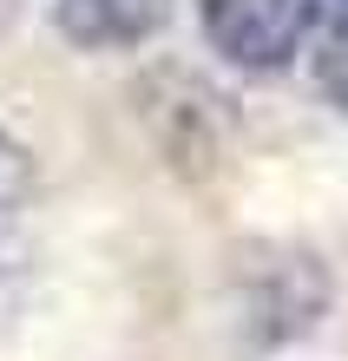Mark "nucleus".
<instances>
[{
    "mask_svg": "<svg viewBox=\"0 0 348 361\" xmlns=\"http://www.w3.org/2000/svg\"><path fill=\"white\" fill-rule=\"evenodd\" d=\"M27 190H33V158L13 132H0V217H13L27 204Z\"/></svg>",
    "mask_w": 348,
    "mask_h": 361,
    "instance_id": "20e7f679",
    "label": "nucleus"
},
{
    "mask_svg": "<svg viewBox=\"0 0 348 361\" xmlns=\"http://www.w3.org/2000/svg\"><path fill=\"white\" fill-rule=\"evenodd\" d=\"M316 86L329 92V105H342V112H348V13L316 39Z\"/></svg>",
    "mask_w": 348,
    "mask_h": 361,
    "instance_id": "7ed1b4c3",
    "label": "nucleus"
},
{
    "mask_svg": "<svg viewBox=\"0 0 348 361\" xmlns=\"http://www.w3.org/2000/svg\"><path fill=\"white\" fill-rule=\"evenodd\" d=\"M204 39L244 73H282L316 33V0H198Z\"/></svg>",
    "mask_w": 348,
    "mask_h": 361,
    "instance_id": "f257e3e1",
    "label": "nucleus"
},
{
    "mask_svg": "<svg viewBox=\"0 0 348 361\" xmlns=\"http://www.w3.org/2000/svg\"><path fill=\"white\" fill-rule=\"evenodd\" d=\"M342 13H348V0H342Z\"/></svg>",
    "mask_w": 348,
    "mask_h": 361,
    "instance_id": "39448f33",
    "label": "nucleus"
},
{
    "mask_svg": "<svg viewBox=\"0 0 348 361\" xmlns=\"http://www.w3.org/2000/svg\"><path fill=\"white\" fill-rule=\"evenodd\" d=\"M171 0H59L53 7V27L73 39V47H138L164 27Z\"/></svg>",
    "mask_w": 348,
    "mask_h": 361,
    "instance_id": "f03ea898",
    "label": "nucleus"
}]
</instances>
